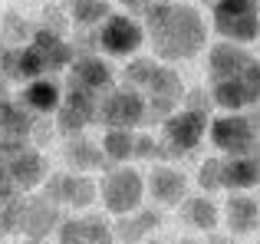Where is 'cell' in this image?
Segmentation results:
<instances>
[{
	"label": "cell",
	"mask_w": 260,
	"mask_h": 244,
	"mask_svg": "<svg viewBox=\"0 0 260 244\" xmlns=\"http://www.w3.org/2000/svg\"><path fill=\"white\" fill-rule=\"evenodd\" d=\"M142 17H145V30L152 37L155 56L178 63V59H191L204 50V40H208V26H204L201 13L194 7L184 4H168V0H148L142 7Z\"/></svg>",
	"instance_id": "obj_1"
},
{
	"label": "cell",
	"mask_w": 260,
	"mask_h": 244,
	"mask_svg": "<svg viewBox=\"0 0 260 244\" xmlns=\"http://www.w3.org/2000/svg\"><path fill=\"white\" fill-rule=\"evenodd\" d=\"M208 83L214 106L228 112L247 109L260 99V63L237 43H214L208 53Z\"/></svg>",
	"instance_id": "obj_2"
},
{
	"label": "cell",
	"mask_w": 260,
	"mask_h": 244,
	"mask_svg": "<svg viewBox=\"0 0 260 244\" xmlns=\"http://www.w3.org/2000/svg\"><path fill=\"white\" fill-rule=\"evenodd\" d=\"M214 30L231 43H250L260 37V4L257 0H217L214 7Z\"/></svg>",
	"instance_id": "obj_3"
},
{
	"label": "cell",
	"mask_w": 260,
	"mask_h": 244,
	"mask_svg": "<svg viewBox=\"0 0 260 244\" xmlns=\"http://www.w3.org/2000/svg\"><path fill=\"white\" fill-rule=\"evenodd\" d=\"M148 106H145V93L135 86H122V89H109L99 99V119L106 129H135L139 122H145Z\"/></svg>",
	"instance_id": "obj_4"
},
{
	"label": "cell",
	"mask_w": 260,
	"mask_h": 244,
	"mask_svg": "<svg viewBox=\"0 0 260 244\" xmlns=\"http://www.w3.org/2000/svg\"><path fill=\"white\" fill-rule=\"evenodd\" d=\"M99 195H102V205L109 208L112 215H128V211H139L142 198H145V181L135 168H109L106 178L99 185Z\"/></svg>",
	"instance_id": "obj_5"
},
{
	"label": "cell",
	"mask_w": 260,
	"mask_h": 244,
	"mask_svg": "<svg viewBox=\"0 0 260 244\" xmlns=\"http://www.w3.org/2000/svg\"><path fill=\"white\" fill-rule=\"evenodd\" d=\"M211 142L224 155H257L260 159V126L247 116H221L211 122Z\"/></svg>",
	"instance_id": "obj_6"
},
{
	"label": "cell",
	"mask_w": 260,
	"mask_h": 244,
	"mask_svg": "<svg viewBox=\"0 0 260 244\" xmlns=\"http://www.w3.org/2000/svg\"><path fill=\"white\" fill-rule=\"evenodd\" d=\"M204 129H208V112L198 109L172 112L161 126V145H165L168 159H184L191 148H198V142L204 139Z\"/></svg>",
	"instance_id": "obj_7"
},
{
	"label": "cell",
	"mask_w": 260,
	"mask_h": 244,
	"mask_svg": "<svg viewBox=\"0 0 260 244\" xmlns=\"http://www.w3.org/2000/svg\"><path fill=\"white\" fill-rule=\"evenodd\" d=\"M99 93L79 89V86H66L63 103L56 109V132L59 135H83L86 126H92L99 119Z\"/></svg>",
	"instance_id": "obj_8"
},
{
	"label": "cell",
	"mask_w": 260,
	"mask_h": 244,
	"mask_svg": "<svg viewBox=\"0 0 260 244\" xmlns=\"http://www.w3.org/2000/svg\"><path fill=\"white\" fill-rule=\"evenodd\" d=\"M145 40L142 23H135L125 13H109L99 26H95V46L106 56H132Z\"/></svg>",
	"instance_id": "obj_9"
},
{
	"label": "cell",
	"mask_w": 260,
	"mask_h": 244,
	"mask_svg": "<svg viewBox=\"0 0 260 244\" xmlns=\"http://www.w3.org/2000/svg\"><path fill=\"white\" fill-rule=\"evenodd\" d=\"M142 93H145V106H148L145 122L148 119H168L178 109V103L184 99V83L172 66H155L152 79L142 86Z\"/></svg>",
	"instance_id": "obj_10"
},
{
	"label": "cell",
	"mask_w": 260,
	"mask_h": 244,
	"mask_svg": "<svg viewBox=\"0 0 260 244\" xmlns=\"http://www.w3.org/2000/svg\"><path fill=\"white\" fill-rule=\"evenodd\" d=\"M46 181V159L33 142H13L10 152V185L17 195H30Z\"/></svg>",
	"instance_id": "obj_11"
},
{
	"label": "cell",
	"mask_w": 260,
	"mask_h": 244,
	"mask_svg": "<svg viewBox=\"0 0 260 244\" xmlns=\"http://www.w3.org/2000/svg\"><path fill=\"white\" fill-rule=\"evenodd\" d=\"M43 195L66 208H86L95 198V181L79 172H53V175H46Z\"/></svg>",
	"instance_id": "obj_12"
},
{
	"label": "cell",
	"mask_w": 260,
	"mask_h": 244,
	"mask_svg": "<svg viewBox=\"0 0 260 244\" xmlns=\"http://www.w3.org/2000/svg\"><path fill=\"white\" fill-rule=\"evenodd\" d=\"M66 86H79V89H89V93H99L102 96V93L112 89V70L95 53H76V59L70 63Z\"/></svg>",
	"instance_id": "obj_13"
},
{
	"label": "cell",
	"mask_w": 260,
	"mask_h": 244,
	"mask_svg": "<svg viewBox=\"0 0 260 244\" xmlns=\"http://www.w3.org/2000/svg\"><path fill=\"white\" fill-rule=\"evenodd\" d=\"M0 73H4V79H13V83H30V79L46 76L43 59H40V53L33 50L30 43L7 46V50L0 53Z\"/></svg>",
	"instance_id": "obj_14"
},
{
	"label": "cell",
	"mask_w": 260,
	"mask_h": 244,
	"mask_svg": "<svg viewBox=\"0 0 260 244\" xmlns=\"http://www.w3.org/2000/svg\"><path fill=\"white\" fill-rule=\"evenodd\" d=\"M63 221L59 215V205L46 195H26V218H23V238L30 241H43L53 228Z\"/></svg>",
	"instance_id": "obj_15"
},
{
	"label": "cell",
	"mask_w": 260,
	"mask_h": 244,
	"mask_svg": "<svg viewBox=\"0 0 260 244\" xmlns=\"http://www.w3.org/2000/svg\"><path fill=\"white\" fill-rule=\"evenodd\" d=\"M145 192L152 195L158 205L165 208H178L184 198H188V178H184L178 168H168V165H155L152 175L145 181Z\"/></svg>",
	"instance_id": "obj_16"
},
{
	"label": "cell",
	"mask_w": 260,
	"mask_h": 244,
	"mask_svg": "<svg viewBox=\"0 0 260 244\" xmlns=\"http://www.w3.org/2000/svg\"><path fill=\"white\" fill-rule=\"evenodd\" d=\"M30 46L40 53V59H43V70H46V73H56V70H63V66H70L73 59H76V50H73V46L63 40V33L46 30V26H37V33H33Z\"/></svg>",
	"instance_id": "obj_17"
},
{
	"label": "cell",
	"mask_w": 260,
	"mask_h": 244,
	"mask_svg": "<svg viewBox=\"0 0 260 244\" xmlns=\"http://www.w3.org/2000/svg\"><path fill=\"white\" fill-rule=\"evenodd\" d=\"M33 119L37 116L20 99L0 96V142H30Z\"/></svg>",
	"instance_id": "obj_18"
},
{
	"label": "cell",
	"mask_w": 260,
	"mask_h": 244,
	"mask_svg": "<svg viewBox=\"0 0 260 244\" xmlns=\"http://www.w3.org/2000/svg\"><path fill=\"white\" fill-rule=\"evenodd\" d=\"M20 103H23L33 116H50V112H56L59 103H63V86L46 79V76L30 79V83H23V89H20Z\"/></svg>",
	"instance_id": "obj_19"
},
{
	"label": "cell",
	"mask_w": 260,
	"mask_h": 244,
	"mask_svg": "<svg viewBox=\"0 0 260 244\" xmlns=\"http://www.w3.org/2000/svg\"><path fill=\"white\" fill-rule=\"evenodd\" d=\"M260 181V159L257 155H228L221 162V188L247 192Z\"/></svg>",
	"instance_id": "obj_20"
},
{
	"label": "cell",
	"mask_w": 260,
	"mask_h": 244,
	"mask_svg": "<svg viewBox=\"0 0 260 244\" xmlns=\"http://www.w3.org/2000/svg\"><path fill=\"white\" fill-rule=\"evenodd\" d=\"M63 159H66V165L76 168V172H89V168H106V165H112V162L106 159V152H102V145L89 142L86 135H70V139H66Z\"/></svg>",
	"instance_id": "obj_21"
},
{
	"label": "cell",
	"mask_w": 260,
	"mask_h": 244,
	"mask_svg": "<svg viewBox=\"0 0 260 244\" xmlns=\"http://www.w3.org/2000/svg\"><path fill=\"white\" fill-rule=\"evenodd\" d=\"M224 215H228L231 234H250L254 228H260V205L250 195H231Z\"/></svg>",
	"instance_id": "obj_22"
},
{
	"label": "cell",
	"mask_w": 260,
	"mask_h": 244,
	"mask_svg": "<svg viewBox=\"0 0 260 244\" xmlns=\"http://www.w3.org/2000/svg\"><path fill=\"white\" fill-rule=\"evenodd\" d=\"M158 225H161L158 211H135V215L128 211V215H122V221H115L112 234H115L122 244H139L145 234H152Z\"/></svg>",
	"instance_id": "obj_23"
},
{
	"label": "cell",
	"mask_w": 260,
	"mask_h": 244,
	"mask_svg": "<svg viewBox=\"0 0 260 244\" xmlns=\"http://www.w3.org/2000/svg\"><path fill=\"white\" fill-rule=\"evenodd\" d=\"M109 225L99 218H70L59 225V241H86V244H99L109 241Z\"/></svg>",
	"instance_id": "obj_24"
},
{
	"label": "cell",
	"mask_w": 260,
	"mask_h": 244,
	"mask_svg": "<svg viewBox=\"0 0 260 244\" xmlns=\"http://www.w3.org/2000/svg\"><path fill=\"white\" fill-rule=\"evenodd\" d=\"M178 208H181V221H184V225L198 228V231H214L217 205L211 198H204V195H191V198H184Z\"/></svg>",
	"instance_id": "obj_25"
},
{
	"label": "cell",
	"mask_w": 260,
	"mask_h": 244,
	"mask_svg": "<svg viewBox=\"0 0 260 244\" xmlns=\"http://www.w3.org/2000/svg\"><path fill=\"white\" fill-rule=\"evenodd\" d=\"M102 152L112 165H125L128 159H135V135L132 129H106L102 139Z\"/></svg>",
	"instance_id": "obj_26"
},
{
	"label": "cell",
	"mask_w": 260,
	"mask_h": 244,
	"mask_svg": "<svg viewBox=\"0 0 260 244\" xmlns=\"http://www.w3.org/2000/svg\"><path fill=\"white\" fill-rule=\"evenodd\" d=\"M109 17V4L106 0H73L70 4V20L83 30H92Z\"/></svg>",
	"instance_id": "obj_27"
},
{
	"label": "cell",
	"mask_w": 260,
	"mask_h": 244,
	"mask_svg": "<svg viewBox=\"0 0 260 244\" xmlns=\"http://www.w3.org/2000/svg\"><path fill=\"white\" fill-rule=\"evenodd\" d=\"M0 33H4V40L10 46H23V43H30V40H33L37 26H33L26 17H20L17 10H7L4 13V23H0Z\"/></svg>",
	"instance_id": "obj_28"
},
{
	"label": "cell",
	"mask_w": 260,
	"mask_h": 244,
	"mask_svg": "<svg viewBox=\"0 0 260 244\" xmlns=\"http://www.w3.org/2000/svg\"><path fill=\"white\" fill-rule=\"evenodd\" d=\"M0 215H4V234H23L26 195H13V198L0 201Z\"/></svg>",
	"instance_id": "obj_29"
},
{
	"label": "cell",
	"mask_w": 260,
	"mask_h": 244,
	"mask_svg": "<svg viewBox=\"0 0 260 244\" xmlns=\"http://www.w3.org/2000/svg\"><path fill=\"white\" fill-rule=\"evenodd\" d=\"M155 66H158V63H152V59H132V63L125 66V83L135 86V89H142V86L152 79Z\"/></svg>",
	"instance_id": "obj_30"
},
{
	"label": "cell",
	"mask_w": 260,
	"mask_h": 244,
	"mask_svg": "<svg viewBox=\"0 0 260 244\" xmlns=\"http://www.w3.org/2000/svg\"><path fill=\"white\" fill-rule=\"evenodd\" d=\"M135 159L139 162H152V159H168L165 145L152 135H135Z\"/></svg>",
	"instance_id": "obj_31"
},
{
	"label": "cell",
	"mask_w": 260,
	"mask_h": 244,
	"mask_svg": "<svg viewBox=\"0 0 260 244\" xmlns=\"http://www.w3.org/2000/svg\"><path fill=\"white\" fill-rule=\"evenodd\" d=\"M198 185L204 192H221V159H208L198 172Z\"/></svg>",
	"instance_id": "obj_32"
},
{
	"label": "cell",
	"mask_w": 260,
	"mask_h": 244,
	"mask_svg": "<svg viewBox=\"0 0 260 244\" xmlns=\"http://www.w3.org/2000/svg\"><path fill=\"white\" fill-rule=\"evenodd\" d=\"M40 26L63 33V30H66V13H63V7H46V10H43V17H40Z\"/></svg>",
	"instance_id": "obj_33"
},
{
	"label": "cell",
	"mask_w": 260,
	"mask_h": 244,
	"mask_svg": "<svg viewBox=\"0 0 260 244\" xmlns=\"http://www.w3.org/2000/svg\"><path fill=\"white\" fill-rule=\"evenodd\" d=\"M211 106H214V99L208 96L204 89H191L184 93V109H198V112H208Z\"/></svg>",
	"instance_id": "obj_34"
},
{
	"label": "cell",
	"mask_w": 260,
	"mask_h": 244,
	"mask_svg": "<svg viewBox=\"0 0 260 244\" xmlns=\"http://www.w3.org/2000/svg\"><path fill=\"white\" fill-rule=\"evenodd\" d=\"M50 135H53V129L37 116V119H33V129H30V142H33V145H43V142L50 139Z\"/></svg>",
	"instance_id": "obj_35"
},
{
	"label": "cell",
	"mask_w": 260,
	"mask_h": 244,
	"mask_svg": "<svg viewBox=\"0 0 260 244\" xmlns=\"http://www.w3.org/2000/svg\"><path fill=\"white\" fill-rule=\"evenodd\" d=\"M119 4H125L128 10H142V7H145L148 0H119Z\"/></svg>",
	"instance_id": "obj_36"
},
{
	"label": "cell",
	"mask_w": 260,
	"mask_h": 244,
	"mask_svg": "<svg viewBox=\"0 0 260 244\" xmlns=\"http://www.w3.org/2000/svg\"><path fill=\"white\" fill-rule=\"evenodd\" d=\"M208 244H231V238H224V234H211Z\"/></svg>",
	"instance_id": "obj_37"
},
{
	"label": "cell",
	"mask_w": 260,
	"mask_h": 244,
	"mask_svg": "<svg viewBox=\"0 0 260 244\" xmlns=\"http://www.w3.org/2000/svg\"><path fill=\"white\" fill-rule=\"evenodd\" d=\"M4 43H7V40H4V33H0V53H4V50H7V46H4Z\"/></svg>",
	"instance_id": "obj_38"
},
{
	"label": "cell",
	"mask_w": 260,
	"mask_h": 244,
	"mask_svg": "<svg viewBox=\"0 0 260 244\" xmlns=\"http://www.w3.org/2000/svg\"><path fill=\"white\" fill-rule=\"evenodd\" d=\"M181 244H198V241H194V238H184V241H181Z\"/></svg>",
	"instance_id": "obj_39"
},
{
	"label": "cell",
	"mask_w": 260,
	"mask_h": 244,
	"mask_svg": "<svg viewBox=\"0 0 260 244\" xmlns=\"http://www.w3.org/2000/svg\"><path fill=\"white\" fill-rule=\"evenodd\" d=\"M59 244H86V241H59Z\"/></svg>",
	"instance_id": "obj_40"
},
{
	"label": "cell",
	"mask_w": 260,
	"mask_h": 244,
	"mask_svg": "<svg viewBox=\"0 0 260 244\" xmlns=\"http://www.w3.org/2000/svg\"><path fill=\"white\" fill-rule=\"evenodd\" d=\"M59 4H63V7H70V4H73V0H59Z\"/></svg>",
	"instance_id": "obj_41"
},
{
	"label": "cell",
	"mask_w": 260,
	"mask_h": 244,
	"mask_svg": "<svg viewBox=\"0 0 260 244\" xmlns=\"http://www.w3.org/2000/svg\"><path fill=\"white\" fill-rule=\"evenodd\" d=\"M204 4H208V7H214V4H217V0H204Z\"/></svg>",
	"instance_id": "obj_42"
},
{
	"label": "cell",
	"mask_w": 260,
	"mask_h": 244,
	"mask_svg": "<svg viewBox=\"0 0 260 244\" xmlns=\"http://www.w3.org/2000/svg\"><path fill=\"white\" fill-rule=\"evenodd\" d=\"M99 244H115V241H99Z\"/></svg>",
	"instance_id": "obj_43"
},
{
	"label": "cell",
	"mask_w": 260,
	"mask_h": 244,
	"mask_svg": "<svg viewBox=\"0 0 260 244\" xmlns=\"http://www.w3.org/2000/svg\"><path fill=\"white\" fill-rule=\"evenodd\" d=\"M152 244H158V241H152Z\"/></svg>",
	"instance_id": "obj_44"
},
{
	"label": "cell",
	"mask_w": 260,
	"mask_h": 244,
	"mask_svg": "<svg viewBox=\"0 0 260 244\" xmlns=\"http://www.w3.org/2000/svg\"><path fill=\"white\" fill-rule=\"evenodd\" d=\"M30 244H37V241H30Z\"/></svg>",
	"instance_id": "obj_45"
},
{
	"label": "cell",
	"mask_w": 260,
	"mask_h": 244,
	"mask_svg": "<svg viewBox=\"0 0 260 244\" xmlns=\"http://www.w3.org/2000/svg\"><path fill=\"white\" fill-rule=\"evenodd\" d=\"M257 244H260V241H257Z\"/></svg>",
	"instance_id": "obj_46"
}]
</instances>
